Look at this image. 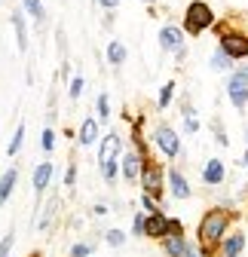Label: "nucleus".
Listing matches in <instances>:
<instances>
[{
  "label": "nucleus",
  "mask_w": 248,
  "mask_h": 257,
  "mask_svg": "<svg viewBox=\"0 0 248 257\" xmlns=\"http://www.w3.org/2000/svg\"><path fill=\"white\" fill-rule=\"evenodd\" d=\"M196 128H199V122L193 116H187V132H196Z\"/></svg>",
  "instance_id": "72a5a7b5"
},
{
  "label": "nucleus",
  "mask_w": 248,
  "mask_h": 257,
  "mask_svg": "<svg viewBox=\"0 0 248 257\" xmlns=\"http://www.w3.org/2000/svg\"><path fill=\"white\" fill-rule=\"evenodd\" d=\"M160 46L178 52V49H181V31H178V28H163V31H160Z\"/></svg>",
  "instance_id": "f8f14e48"
},
{
  "label": "nucleus",
  "mask_w": 248,
  "mask_h": 257,
  "mask_svg": "<svg viewBox=\"0 0 248 257\" xmlns=\"http://www.w3.org/2000/svg\"><path fill=\"white\" fill-rule=\"evenodd\" d=\"M49 178H52V166L49 163H40L37 172H34V193H43L46 184H49Z\"/></svg>",
  "instance_id": "2eb2a0df"
},
{
  "label": "nucleus",
  "mask_w": 248,
  "mask_h": 257,
  "mask_svg": "<svg viewBox=\"0 0 248 257\" xmlns=\"http://www.w3.org/2000/svg\"><path fill=\"white\" fill-rule=\"evenodd\" d=\"M80 147H92V144H95L98 141V122L95 119H86L83 125H80Z\"/></svg>",
  "instance_id": "9d476101"
},
{
  "label": "nucleus",
  "mask_w": 248,
  "mask_h": 257,
  "mask_svg": "<svg viewBox=\"0 0 248 257\" xmlns=\"http://www.w3.org/2000/svg\"><path fill=\"white\" fill-rule=\"evenodd\" d=\"M214 25V13L208 4H202V0H193V4L187 7V16H184V28L190 31V34H202L205 28Z\"/></svg>",
  "instance_id": "f03ea898"
},
{
  "label": "nucleus",
  "mask_w": 248,
  "mask_h": 257,
  "mask_svg": "<svg viewBox=\"0 0 248 257\" xmlns=\"http://www.w3.org/2000/svg\"><path fill=\"white\" fill-rule=\"evenodd\" d=\"M122 175H126V181H135V178H141V156L129 153L126 159H122Z\"/></svg>",
  "instance_id": "4468645a"
},
{
  "label": "nucleus",
  "mask_w": 248,
  "mask_h": 257,
  "mask_svg": "<svg viewBox=\"0 0 248 257\" xmlns=\"http://www.w3.org/2000/svg\"><path fill=\"white\" fill-rule=\"evenodd\" d=\"M141 187L150 196H160L163 193V169L157 163H144L141 166Z\"/></svg>",
  "instance_id": "39448f33"
},
{
  "label": "nucleus",
  "mask_w": 248,
  "mask_h": 257,
  "mask_svg": "<svg viewBox=\"0 0 248 257\" xmlns=\"http://www.w3.org/2000/svg\"><path fill=\"white\" fill-rule=\"evenodd\" d=\"M16 181H19V172H16V169H7V172H4V178H0V205L10 199V193H13Z\"/></svg>",
  "instance_id": "ddd939ff"
},
{
  "label": "nucleus",
  "mask_w": 248,
  "mask_h": 257,
  "mask_svg": "<svg viewBox=\"0 0 248 257\" xmlns=\"http://www.w3.org/2000/svg\"><path fill=\"white\" fill-rule=\"evenodd\" d=\"M202 181L205 184H221L224 181V163L221 159H208V166L202 169Z\"/></svg>",
  "instance_id": "9b49d317"
},
{
  "label": "nucleus",
  "mask_w": 248,
  "mask_h": 257,
  "mask_svg": "<svg viewBox=\"0 0 248 257\" xmlns=\"http://www.w3.org/2000/svg\"><path fill=\"white\" fill-rule=\"evenodd\" d=\"M107 58H110V64H122V61H126V46H122V43H110L107 46Z\"/></svg>",
  "instance_id": "a211bd4d"
},
{
  "label": "nucleus",
  "mask_w": 248,
  "mask_h": 257,
  "mask_svg": "<svg viewBox=\"0 0 248 257\" xmlns=\"http://www.w3.org/2000/svg\"><path fill=\"white\" fill-rule=\"evenodd\" d=\"M25 7H28V13H31V16H34L37 22L43 19V4H40V0H25Z\"/></svg>",
  "instance_id": "4be33fe9"
},
{
  "label": "nucleus",
  "mask_w": 248,
  "mask_h": 257,
  "mask_svg": "<svg viewBox=\"0 0 248 257\" xmlns=\"http://www.w3.org/2000/svg\"><path fill=\"white\" fill-rule=\"evenodd\" d=\"M227 257H239V254H227Z\"/></svg>",
  "instance_id": "4c0bfd02"
},
{
  "label": "nucleus",
  "mask_w": 248,
  "mask_h": 257,
  "mask_svg": "<svg viewBox=\"0 0 248 257\" xmlns=\"http://www.w3.org/2000/svg\"><path fill=\"white\" fill-rule=\"evenodd\" d=\"M74 181H77V169H74V166H71V169H68V178H65V184H68V187H71V184H74Z\"/></svg>",
  "instance_id": "473e14b6"
},
{
  "label": "nucleus",
  "mask_w": 248,
  "mask_h": 257,
  "mask_svg": "<svg viewBox=\"0 0 248 257\" xmlns=\"http://www.w3.org/2000/svg\"><path fill=\"white\" fill-rule=\"evenodd\" d=\"M166 230H169V220L163 217V211H150L147 227H144V236L147 239H160V236H166Z\"/></svg>",
  "instance_id": "6e6552de"
},
{
  "label": "nucleus",
  "mask_w": 248,
  "mask_h": 257,
  "mask_svg": "<svg viewBox=\"0 0 248 257\" xmlns=\"http://www.w3.org/2000/svg\"><path fill=\"white\" fill-rule=\"evenodd\" d=\"M166 251L169 257H187V242H184V233H166Z\"/></svg>",
  "instance_id": "1a4fd4ad"
},
{
  "label": "nucleus",
  "mask_w": 248,
  "mask_h": 257,
  "mask_svg": "<svg viewBox=\"0 0 248 257\" xmlns=\"http://www.w3.org/2000/svg\"><path fill=\"white\" fill-rule=\"evenodd\" d=\"M242 248H245V236H242V233L224 239V254H242Z\"/></svg>",
  "instance_id": "f3484780"
},
{
  "label": "nucleus",
  "mask_w": 248,
  "mask_h": 257,
  "mask_svg": "<svg viewBox=\"0 0 248 257\" xmlns=\"http://www.w3.org/2000/svg\"><path fill=\"white\" fill-rule=\"evenodd\" d=\"M166 233H184V227H181V220H169V230Z\"/></svg>",
  "instance_id": "2f4dec72"
},
{
  "label": "nucleus",
  "mask_w": 248,
  "mask_h": 257,
  "mask_svg": "<svg viewBox=\"0 0 248 257\" xmlns=\"http://www.w3.org/2000/svg\"><path fill=\"white\" fill-rule=\"evenodd\" d=\"M80 92H83V80L77 77V80L71 83V98H80Z\"/></svg>",
  "instance_id": "c756f323"
},
{
  "label": "nucleus",
  "mask_w": 248,
  "mask_h": 257,
  "mask_svg": "<svg viewBox=\"0 0 248 257\" xmlns=\"http://www.w3.org/2000/svg\"><path fill=\"white\" fill-rule=\"evenodd\" d=\"M98 116H101V119H110V104H107V95H101V98H98Z\"/></svg>",
  "instance_id": "b1692460"
},
{
  "label": "nucleus",
  "mask_w": 248,
  "mask_h": 257,
  "mask_svg": "<svg viewBox=\"0 0 248 257\" xmlns=\"http://www.w3.org/2000/svg\"><path fill=\"white\" fill-rule=\"evenodd\" d=\"M89 245H74V257H89Z\"/></svg>",
  "instance_id": "7c9ffc66"
},
{
  "label": "nucleus",
  "mask_w": 248,
  "mask_h": 257,
  "mask_svg": "<svg viewBox=\"0 0 248 257\" xmlns=\"http://www.w3.org/2000/svg\"><path fill=\"white\" fill-rule=\"evenodd\" d=\"M10 248H13V233H7L4 242H0V257H10Z\"/></svg>",
  "instance_id": "393cba45"
},
{
  "label": "nucleus",
  "mask_w": 248,
  "mask_h": 257,
  "mask_svg": "<svg viewBox=\"0 0 248 257\" xmlns=\"http://www.w3.org/2000/svg\"><path fill=\"white\" fill-rule=\"evenodd\" d=\"M172 89H175L172 83H169V86H163V92H160V107H166V104L172 101Z\"/></svg>",
  "instance_id": "a878e982"
},
{
  "label": "nucleus",
  "mask_w": 248,
  "mask_h": 257,
  "mask_svg": "<svg viewBox=\"0 0 248 257\" xmlns=\"http://www.w3.org/2000/svg\"><path fill=\"white\" fill-rule=\"evenodd\" d=\"M169 184H172V193L178 199H187L190 196V187H187V181L181 178V172H169Z\"/></svg>",
  "instance_id": "dca6fc26"
},
{
  "label": "nucleus",
  "mask_w": 248,
  "mask_h": 257,
  "mask_svg": "<svg viewBox=\"0 0 248 257\" xmlns=\"http://www.w3.org/2000/svg\"><path fill=\"white\" fill-rule=\"evenodd\" d=\"M153 141H157V147H160L166 156H178V150H181L178 135L172 132L169 125H160V128H157V135H153Z\"/></svg>",
  "instance_id": "0eeeda50"
},
{
  "label": "nucleus",
  "mask_w": 248,
  "mask_h": 257,
  "mask_svg": "<svg viewBox=\"0 0 248 257\" xmlns=\"http://www.w3.org/2000/svg\"><path fill=\"white\" fill-rule=\"evenodd\" d=\"M187 257H202V254H196L193 248H187Z\"/></svg>",
  "instance_id": "c9c22d12"
},
{
  "label": "nucleus",
  "mask_w": 248,
  "mask_h": 257,
  "mask_svg": "<svg viewBox=\"0 0 248 257\" xmlns=\"http://www.w3.org/2000/svg\"><path fill=\"white\" fill-rule=\"evenodd\" d=\"M101 7H107V10H110V7H116V0H101Z\"/></svg>",
  "instance_id": "f704fd0d"
},
{
  "label": "nucleus",
  "mask_w": 248,
  "mask_h": 257,
  "mask_svg": "<svg viewBox=\"0 0 248 257\" xmlns=\"http://www.w3.org/2000/svg\"><path fill=\"white\" fill-rule=\"evenodd\" d=\"M22 138H25V125H19V128H16V138H13V141H10V147H7V153H10V156H16V153L22 150Z\"/></svg>",
  "instance_id": "412c9836"
},
{
  "label": "nucleus",
  "mask_w": 248,
  "mask_h": 257,
  "mask_svg": "<svg viewBox=\"0 0 248 257\" xmlns=\"http://www.w3.org/2000/svg\"><path fill=\"white\" fill-rule=\"evenodd\" d=\"M144 227H147V217H144V214H135V220H132V233H135V236H144Z\"/></svg>",
  "instance_id": "5701e85b"
},
{
  "label": "nucleus",
  "mask_w": 248,
  "mask_h": 257,
  "mask_svg": "<svg viewBox=\"0 0 248 257\" xmlns=\"http://www.w3.org/2000/svg\"><path fill=\"white\" fill-rule=\"evenodd\" d=\"M227 223H230V211H224V208L208 211L202 217V223H199V239H202V245H214V242H218L227 233Z\"/></svg>",
  "instance_id": "f257e3e1"
},
{
  "label": "nucleus",
  "mask_w": 248,
  "mask_h": 257,
  "mask_svg": "<svg viewBox=\"0 0 248 257\" xmlns=\"http://www.w3.org/2000/svg\"><path fill=\"white\" fill-rule=\"evenodd\" d=\"M227 95H230V101L236 107H245L248 104V71H236L227 83Z\"/></svg>",
  "instance_id": "20e7f679"
},
{
  "label": "nucleus",
  "mask_w": 248,
  "mask_h": 257,
  "mask_svg": "<svg viewBox=\"0 0 248 257\" xmlns=\"http://www.w3.org/2000/svg\"><path fill=\"white\" fill-rule=\"evenodd\" d=\"M141 205H144L147 211H160V208H157V202H153V196H150V193H144V196H141Z\"/></svg>",
  "instance_id": "cd10ccee"
},
{
  "label": "nucleus",
  "mask_w": 248,
  "mask_h": 257,
  "mask_svg": "<svg viewBox=\"0 0 248 257\" xmlns=\"http://www.w3.org/2000/svg\"><path fill=\"white\" fill-rule=\"evenodd\" d=\"M221 49L236 61V58H245L248 55V37L245 34H236V31H230V34H221Z\"/></svg>",
  "instance_id": "423d86ee"
},
{
  "label": "nucleus",
  "mask_w": 248,
  "mask_h": 257,
  "mask_svg": "<svg viewBox=\"0 0 248 257\" xmlns=\"http://www.w3.org/2000/svg\"><path fill=\"white\" fill-rule=\"evenodd\" d=\"M242 163H245V166H248V153H245V159H242Z\"/></svg>",
  "instance_id": "e433bc0d"
},
{
  "label": "nucleus",
  "mask_w": 248,
  "mask_h": 257,
  "mask_svg": "<svg viewBox=\"0 0 248 257\" xmlns=\"http://www.w3.org/2000/svg\"><path fill=\"white\" fill-rule=\"evenodd\" d=\"M122 239H126V236H122L119 230H110V233H107V242H110V245H122Z\"/></svg>",
  "instance_id": "c85d7f7f"
},
{
  "label": "nucleus",
  "mask_w": 248,
  "mask_h": 257,
  "mask_svg": "<svg viewBox=\"0 0 248 257\" xmlns=\"http://www.w3.org/2000/svg\"><path fill=\"white\" fill-rule=\"evenodd\" d=\"M116 150H119V138L116 135H104V141H101V153H98V163H101V175H104V181H113V175H116Z\"/></svg>",
  "instance_id": "7ed1b4c3"
},
{
  "label": "nucleus",
  "mask_w": 248,
  "mask_h": 257,
  "mask_svg": "<svg viewBox=\"0 0 248 257\" xmlns=\"http://www.w3.org/2000/svg\"><path fill=\"white\" fill-rule=\"evenodd\" d=\"M211 64H214V68H218V71H227L230 68V64H233V58L224 52V49H218V52H214V58H211Z\"/></svg>",
  "instance_id": "aec40b11"
},
{
  "label": "nucleus",
  "mask_w": 248,
  "mask_h": 257,
  "mask_svg": "<svg viewBox=\"0 0 248 257\" xmlns=\"http://www.w3.org/2000/svg\"><path fill=\"white\" fill-rule=\"evenodd\" d=\"M13 28H16V40H19V49L28 46V34H25V25H22V16L13 13Z\"/></svg>",
  "instance_id": "6ab92c4d"
},
{
  "label": "nucleus",
  "mask_w": 248,
  "mask_h": 257,
  "mask_svg": "<svg viewBox=\"0 0 248 257\" xmlns=\"http://www.w3.org/2000/svg\"><path fill=\"white\" fill-rule=\"evenodd\" d=\"M55 147V135H52V128H46L43 132V150H52Z\"/></svg>",
  "instance_id": "bb28decb"
}]
</instances>
